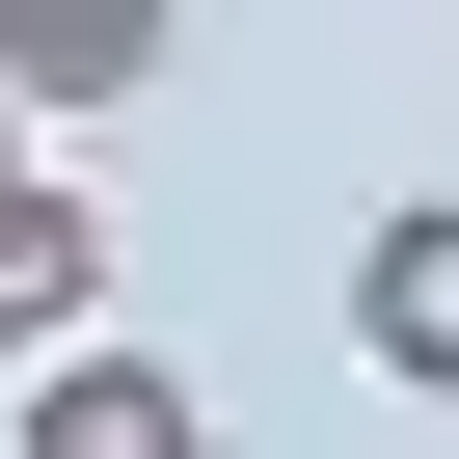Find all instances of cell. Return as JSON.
I'll use <instances>...</instances> for the list:
<instances>
[{"label":"cell","mask_w":459,"mask_h":459,"mask_svg":"<svg viewBox=\"0 0 459 459\" xmlns=\"http://www.w3.org/2000/svg\"><path fill=\"white\" fill-rule=\"evenodd\" d=\"M0 189H28V108H0Z\"/></svg>","instance_id":"cell-5"},{"label":"cell","mask_w":459,"mask_h":459,"mask_svg":"<svg viewBox=\"0 0 459 459\" xmlns=\"http://www.w3.org/2000/svg\"><path fill=\"white\" fill-rule=\"evenodd\" d=\"M55 351H108V189L82 162L0 189V378H55Z\"/></svg>","instance_id":"cell-1"},{"label":"cell","mask_w":459,"mask_h":459,"mask_svg":"<svg viewBox=\"0 0 459 459\" xmlns=\"http://www.w3.org/2000/svg\"><path fill=\"white\" fill-rule=\"evenodd\" d=\"M162 55H189V0H0V108L28 135H108Z\"/></svg>","instance_id":"cell-2"},{"label":"cell","mask_w":459,"mask_h":459,"mask_svg":"<svg viewBox=\"0 0 459 459\" xmlns=\"http://www.w3.org/2000/svg\"><path fill=\"white\" fill-rule=\"evenodd\" d=\"M0 459H216V432H189V378H162V351H55Z\"/></svg>","instance_id":"cell-4"},{"label":"cell","mask_w":459,"mask_h":459,"mask_svg":"<svg viewBox=\"0 0 459 459\" xmlns=\"http://www.w3.org/2000/svg\"><path fill=\"white\" fill-rule=\"evenodd\" d=\"M351 351H378L405 405H459V189H405L378 244H351Z\"/></svg>","instance_id":"cell-3"}]
</instances>
